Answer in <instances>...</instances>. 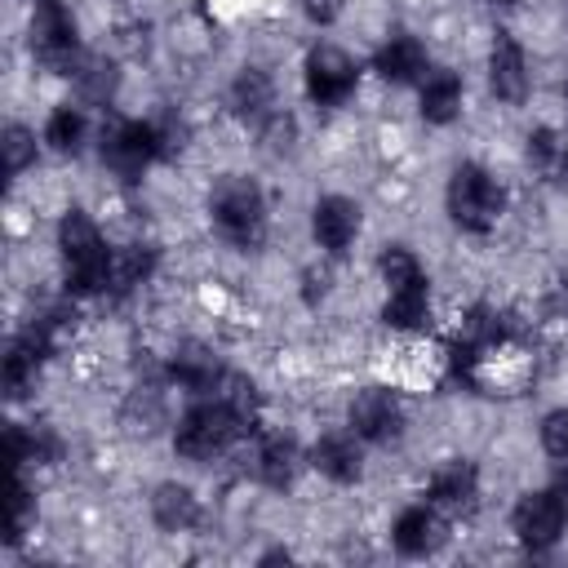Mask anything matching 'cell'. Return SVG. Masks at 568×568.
<instances>
[{"instance_id":"cell-1","label":"cell","mask_w":568,"mask_h":568,"mask_svg":"<svg viewBox=\"0 0 568 568\" xmlns=\"http://www.w3.org/2000/svg\"><path fill=\"white\" fill-rule=\"evenodd\" d=\"M58 244H62V262H67V288L71 293H98L111 280V253L102 248L98 226L71 209L58 226Z\"/></svg>"},{"instance_id":"cell-2","label":"cell","mask_w":568,"mask_h":568,"mask_svg":"<svg viewBox=\"0 0 568 568\" xmlns=\"http://www.w3.org/2000/svg\"><path fill=\"white\" fill-rule=\"evenodd\" d=\"M213 226L226 244L235 248H257L266 240V200L257 182L248 178H226L213 191Z\"/></svg>"},{"instance_id":"cell-3","label":"cell","mask_w":568,"mask_h":568,"mask_svg":"<svg viewBox=\"0 0 568 568\" xmlns=\"http://www.w3.org/2000/svg\"><path fill=\"white\" fill-rule=\"evenodd\" d=\"M244 426H248V422H244V417H240L222 395H213V399L195 404V408L178 422L173 448H178L182 457H191V462H204V457L222 453V448H226Z\"/></svg>"},{"instance_id":"cell-4","label":"cell","mask_w":568,"mask_h":568,"mask_svg":"<svg viewBox=\"0 0 568 568\" xmlns=\"http://www.w3.org/2000/svg\"><path fill=\"white\" fill-rule=\"evenodd\" d=\"M448 213L462 231L479 235L501 217V186L479 164H462L448 182Z\"/></svg>"},{"instance_id":"cell-5","label":"cell","mask_w":568,"mask_h":568,"mask_svg":"<svg viewBox=\"0 0 568 568\" xmlns=\"http://www.w3.org/2000/svg\"><path fill=\"white\" fill-rule=\"evenodd\" d=\"M164 151V133L155 124H142V120H124V124H111L102 133V160L111 164V173L120 178H138L155 155Z\"/></svg>"},{"instance_id":"cell-6","label":"cell","mask_w":568,"mask_h":568,"mask_svg":"<svg viewBox=\"0 0 568 568\" xmlns=\"http://www.w3.org/2000/svg\"><path fill=\"white\" fill-rule=\"evenodd\" d=\"M31 49L44 67L53 71H71L75 62V18L67 13L62 0H36L31 13Z\"/></svg>"},{"instance_id":"cell-7","label":"cell","mask_w":568,"mask_h":568,"mask_svg":"<svg viewBox=\"0 0 568 568\" xmlns=\"http://www.w3.org/2000/svg\"><path fill=\"white\" fill-rule=\"evenodd\" d=\"M564 524H568V510L555 501L550 488H546V493H528V497H519V506H515V537H519L528 550H550V546L559 541Z\"/></svg>"},{"instance_id":"cell-8","label":"cell","mask_w":568,"mask_h":568,"mask_svg":"<svg viewBox=\"0 0 568 568\" xmlns=\"http://www.w3.org/2000/svg\"><path fill=\"white\" fill-rule=\"evenodd\" d=\"M351 89H355V62H351L342 49H333V44L311 49V58H306V93H311L320 106H333V102H342Z\"/></svg>"},{"instance_id":"cell-9","label":"cell","mask_w":568,"mask_h":568,"mask_svg":"<svg viewBox=\"0 0 568 568\" xmlns=\"http://www.w3.org/2000/svg\"><path fill=\"white\" fill-rule=\"evenodd\" d=\"M351 426H355V435H364V439H373V444H386V439L399 435L404 413H399V404H395L390 390H364V395L351 404Z\"/></svg>"},{"instance_id":"cell-10","label":"cell","mask_w":568,"mask_h":568,"mask_svg":"<svg viewBox=\"0 0 568 568\" xmlns=\"http://www.w3.org/2000/svg\"><path fill=\"white\" fill-rule=\"evenodd\" d=\"M311 231H315V244H320V248L346 253V244H351L355 231H359V209H355L351 200H342V195H328V200L315 204Z\"/></svg>"},{"instance_id":"cell-11","label":"cell","mask_w":568,"mask_h":568,"mask_svg":"<svg viewBox=\"0 0 568 568\" xmlns=\"http://www.w3.org/2000/svg\"><path fill=\"white\" fill-rule=\"evenodd\" d=\"M488 84L501 102H524L528 93V71H524V49L510 40V36H497L493 40V53H488Z\"/></svg>"},{"instance_id":"cell-12","label":"cell","mask_w":568,"mask_h":568,"mask_svg":"<svg viewBox=\"0 0 568 568\" xmlns=\"http://www.w3.org/2000/svg\"><path fill=\"white\" fill-rule=\"evenodd\" d=\"M475 493H479V479H475V466L466 462H448L430 479V506L444 515H466L475 506Z\"/></svg>"},{"instance_id":"cell-13","label":"cell","mask_w":568,"mask_h":568,"mask_svg":"<svg viewBox=\"0 0 568 568\" xmlns=\"http://www.w3.org/2000/svg\"><path fill=\"white\" fill-rule=\"evenodd\" d=\"M231 102H235V111L248 120V124H271L275 120V89H271V80H266V71H257V67H244L240 75H235V84H231Z\"/></svg>"},{"instance_id":"cell-14","label":"cell","mask_w":568,"mask_h":568,"mask_svg":"<svg viewBox=\"0 0 568 568\" xmlns=\"http://www.w3.org/2000/svg\"><path fill=\"white\" fill-rule=\"evenodd\" d=\"M253 470H257L262 484L288 488L293 475H297V444L284 439V435H262L257 448H253Z\"/></svg>"},{"instance_id":"cell-15","label":"cell","mask_w":568,"mask_h":568,"mask_svg":"<svg viewBox=\"0 0 568 568\" xmlns=\"http://www.w3.org/2000/svg\"><path fill=\"white\" fill-rule=\"evenodd\" d=\"M444 537V524H439V510L435 506H408L399 519H395V546L399 555H426L435 550Z\"/></svg>"},{"instance_id":"cell-16","label":"cell","mask_w":568,"mask_h":568,"mask_svg":"<svg viewBox=\"0 0 568 568\" xmlns=\"http://www.w3.org/2000/svg\"><path fill=\"white\" fill-rule=\"evenodd\" d=\"M377 75L382 80H395V84H404V80H417L422 71H426V53H422V44L413 40V36H390L382 49H377Z\"/></svg>"},{"instance_id":"cell-17","label":"cell","mask_w":568,"mask_h":568,"mask_svg":"<svg viewBox=\"0 0 568 568\" xmlns=\"http://www.w3.org/2000/svg\"><path fill=\"white\" fill-rule=\"evenodd\" d=\"M311 462H315L320 475H328V479H337V484L359 479V448H355V435H324V439L315 444Z\"/></svg>"},{"instance_id":"cell-18","label":"cell","mask_w":568,"mask_h":568,"mask_svg":"<svg viewBox=\"0 0 568 568\" xmlns=\"http://www.w3.org/2000/svg\"><path fill=\"white\" fill-rule=\"evenodd\" d=\"M151 515H155V524H160L164 532H186V528L200 519V506H195L191 488H182V484H160L155 497H151Z\"/></svg>"},{"instance_id":"cell-19","label":"cell","mask_w":568,"mask_h":568,"mask_svg":"<svg viewBox=\"0 0 568 568\" xmlns=\"http://www.w3.org/2000/svg\"><path fill=\"white\" fill-rule=\"evenodd\" d=\"M462 106V80L453 71H430L422 80V115L430 124H448Z\"/></svg>"},{"instance_id":"cell-20","label":"cell","mask_w":568,"mask_h":568,"mask_svg":"<svg viewBox=\"0 0 568 568\" xmlns=\"http://www.w3.org/2000/svg\"><path fill=\"white\" fill-rule=\"evenodd\" d=\"M169 377H173L178 386L195 390V395H213V390L222 386V373H217L213 355H204V351H195V346H186V351H178V355H173Z\"/></svg>"},{"instance_id":"cell-21","label":"cell","mask_w":568,"mask_h":568,"mask_svg":"<svg viewBox=\"0 0 568 568\" xmlns=\"http://www.w3.org/2000/svg\"><path fill=\"white\" fill-rule=\"evenodd\" d=\"M151 266H155V253L151 248H142V244H133V248H120V253H111V288L115 293H129V288H138L146 275H151Z\"/></svg>"},{"instance_id":"cell-22","label":"cell","mask_w":568,"mask_h":568,"mask_svg":"<svg viewBox=\"0 0 568 568\" xmlns=\"http://www.w3.org/2000/svg\"><path fill=\"white\" fill-rule=\"evenodd\" d=\"M44 142L53 146V151H80V142H84V115L75 111V106H58L53 115H49V124H44Z\"/></svg>"},{"instance_id":"cell-23","label":"cell","mask_w":568,"mask_h":568,"mask_svg":"<svg viewBox=\"0 0 568 568\" xmlns=\"http://www.w3.org/2000/svg\"><path fill=\"white\" fill-rule=\"evenodd\" d=\"M382 275H386V288H390V293H404V288H426V275H422L417 257H413L408 248H399V244L382 253Z\"/></svg>"},{"instance_id":"cell-24","label":"cell","mask_w":568,"mask_h":568,"mask_svg":"<svg viewBox=\"0 0 568 568\" xmlns=\"http://www.w3.org/2000/svg\"><path fill=\"white\" fill-rule=\"evenodd\" d=\"M426 320V288H404L386 297V324L390 328H417Z\"/></svg>"},{"instance_id":"cell-25","label":"cell","mask_w":568,"mask_h":568,"mask_svg":"<svg viewBox=\"0 0 568 568\" xmlns=\"http://www.w3.org/2000/svg\"><path fill=\"white\" fill-rule=\"evenodd\" d=\"M0 146H4V173H9V178H18V173L36 160V138H31L22 124H9Z\"/></svg>"},{"instance_id":"cell-26","label":"cell","mask_w":568,"mask_h":568,"mask_svg":"<svg viewBox=\"0 0 568 568\" xmlns=\"http://www.w3.org/2000/svg\"><path fill=\"white\" fill-rule=\"evenodd\" d=\"M541 444H546L550 457H568V408H555L541 422Z\"/></svg>"},{"instance_id":"cell-27","label":"cell","mask_w":568,"mask_h":568,"mask_svg":"<svg viewBox=\"0 0 568 568\" xmlns=\"http://www.w3.org/2000/svg\"><path fill=\"white\" fill-rule=\"evenodd\" d=\"M75 75H80V84H84V93H89L93 102H102V98L115 89V71L102 67V62H84V71H75Z\"/></svg>"},{"instance_id":"cell-28","label":"cell","mask_w":568,"mask_h":568,"mask_svg":"<svg viewBox=\"0 0 568 568\" xmlns=\"http://www.w3.org/2000/svg\"><path fill=\"white\" fill-rule=\"evenodd\" d=\"M555 155H559V142H555V133H550V129H537V133L528 138V160L546 169Z\"/></svg>"},{"instance_id":"cell-29","label":"cell","mask_w":568,"mask_h":568,"mask_svg":"<svg viewBox=\"0 0 568 568\" xmlns=\"http://www.w3.org/2000/svg\"><path fill=\"white\" fill-rule=\"evenodd\" d=\"M306 13L320 18V22H328V18L337 13V4H333V0H306Z\"/></svg>"},{"instance_id":"cell-30","label":"cell","mask_w":568,"mask_h":568,"mask_svg":"<svg viewBox=\"0 0 568 568\" xmlns=\"http://www.w3.org/2000/svg\"><path fill=\"white\" fill-rule=\"evenodd\" d=\"M550 493H555V501L568 510V470L564 475H555V484H550Z\"/></svg>"},{"instance_id":"cell-31","label":"cell","mask_w":568,"mask_h":568,"mask_svg":"<svg viewBox=\"0 0 568 568\" xmlns=\"http://www.w3.org/2000/svg\"><path fill=\"white\" fill-rule=\"evenodd\" d=\"M564 164H568V151H564Z\"/></svg>"}]
</instances>
